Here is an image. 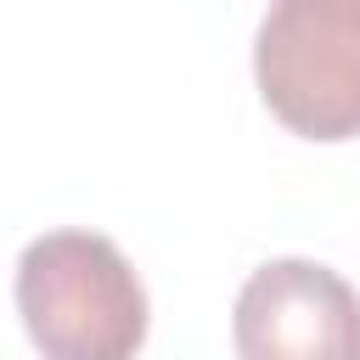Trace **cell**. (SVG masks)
<instances>
[{"instance_id": "1", "label": "cell", "mask_w": 360, "mask_h": 360, "mask_svg": "<svg viewBox=\"0 0 360 360\" xmlns=\"http://www.w3.org/2000/svg\"><path fill=\"white\" fill-rule=\"evenodd\" d=\"M17 309L45 360H135L146 287L96 231H45L17 259Z\"/></svg>"}, {"instance_id": "2", "label": "cell", "mask_w": 360, "mask_h": 360, "mask_svg": "<svg viewBox=\"0 0 360 360\" xmlns=\"http://www.w3.org/2000/svg\"><path fill=\"white\" fill-rule=\"evenodd\" d=\"M253 79L292 135H360V0H270L253 34Z\"/></svg>"}, {"instance_id": "3", "label": "cell", "mask_w": 360, "mask_h": 360, "mask_svg": "<svg viewBox=\"0 0 360 360\" xmlns=\"http://www.w3.org/2000/svg\"><path fill=\"white\" fill-rule=\"evenodd\" d=\"M236 360H360V292L315 259L259 264L231 315Z\"/></svg>"}]
</instances>
